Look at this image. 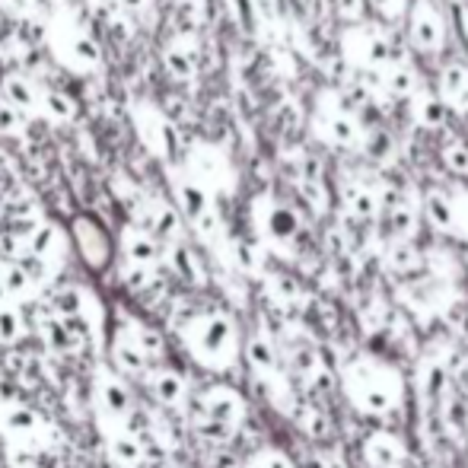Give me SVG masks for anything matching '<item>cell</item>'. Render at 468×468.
<instances>
[{
  "label": "cell",
  "instance_id": "cell-14",
  "mask_svg": "<svg viewBox=\"0 0 468 468\" xmlns=\"http://www.w3.org/2000/svg\"><path fill=\"white\" fill-rule=\"evenodd\" d=\"M370 4V10H373L380 20L386 22H402L405 13H408V4L411 0H366Z\"/></svg>",
  "mask_w": 468,
  "mask_h": 468
},
{
  "label": "cell",
  "instance_id": "cell-3",
  "mask_svg": "<svg viewBox=\"0 0 468 468\" xmlns=\"http://www.w3.org/2000/svg\"><path fill=\"white\" fill-rule=\"evenodd\" d=\"M315 134L335 150H357L366 144V131L360 125V118L354 115L335 93H325L322 103L315 105Z\"/></svg>",
  "mask_w": 468,
  "mask_h": 468
},
{
  "label": "cell",
  "instance_id": "cell-22",
  "mask_svg": "<svg viewBox=\"0 0 468 468\" xmlns=\"http://www.w3.org/2000/svg\"><path fill=\"white\" fill-rule=\"evenodd\" d=\"M258 4V10H274V4H278V0H255Z\"/></svg>",
  "mask_w": 468,
  "mask_h": 468
},
{
  "label": "cell",
  "instance_id": "cell-20",
  "mask_svg": "<svg viewBox=\"0 0 468 468\" xmlns=\"http://www.w3.org/2000/svg\"><path fill=\"white\" fill-rule=\"evenodd\" d=\"M459 26L462 32L468 29V0H459ZM465 45H468V36H465Z\"/></svg>",
  "mask_w": 468,
  "mask_h": 468
},
{
  "label": "cell",
  "instance_id": "cell-2",
  "mask_svg": "<svg viewBox=\"0 0 468 468\" xmlns=\"http://www.w3.org/2000/svg\"><path fill=\"white\" fill-rule=\"evenodd\" d=\"M402 26L411 52L424 54V58H439L449 48L453 26L443 10V0H411Z\"/></svg>",
  "mask_w": 468,
  "mask_h": 468
},
{
  "label": "cell",
  "instance_id": "cell-17",
  "mask_svg": "<svg viewBox=\"0 0 468 468\" xmlns=\"http://www.w3.org/2000/svg\"><path fill=\"white\" fill-rule=\"evenodd\" d=\"M22 131V115L13 103H0V134L7 138H16Z\"/></svg>",
  "mask_w": 468,
  "mask_h": 468
},
{
  "label": "cell",
  "instance_id": "cell-6",
  "mask_svg": "<svg viewBox=\"0 0 468 468\" xmlns=\"http://www.w3.org/2000/svg\"><path fill=\"white\" fill-rule=\"evenodd\" d=\"M408 112H411V121H414L421 131H443L449 115H453V109L439 99V93L433 87H427L424 93H417L414 99H408Z\"/></svg>",
  "mask_w": 468,
  "mask_h": 468
},
{
  "label": "cell",
  "instance_id": "cell-16",
  "mask_svg": "<svg viewBox=\"0 0 468 468\" xmlns=\"http://www.w3.org/2000/svg\"><path fill=\"white\" fill-rule=\"evenodd\" d=\"M150 227L156 230V233H163V236H172L179 230V217H176V211L169 205H156L154 207V220H150Z\"/></svg>",
  "mask_w": 468,
  "mask_h": 468
},
{
  "label": "cell",
  "instance_id": "cell-11",
  "mask_svg": "<svg viewBox=\"0 0 468 468\" xmlns=\"http://www.w3.org/2000/svg\"><path fill=\"white\" fill-rule=\"evenodd\" d=\"M439 156H443V166H447L449 176L468 179V144L465 140H449Z\"/></svg>",
  "mask_w": 468,
  "mask_h": 468
},
{
  "label": "cell",
  "instance_id": "cell-23",
  "mask_svg": "<svg viewBox=\"0 0 468 468\" xmlns=\"http://www.w3.org/2000/svg\"><path fill=\"white\" fill-rule=\"evenodd\" d=\"M32 4H48V0H32Z\"/></svg>",
  "mask_w": 468,
  "mask_h": 468
},
{
  "label": "cell",
  "instance_id": "cell-15",
  "mask_svg": "<svg viewBox=\"0 0 468 468\" xmlns=\"http://www.w3.org/2000/svg\"><path fill=\"white\" fill-rule=\"evenodd\" d=\"M230 7H233V13H236V20H239V26L246 32H255L258 29V4L255 0H230Z\"/></svg>",
  "mask_w": 468,
  "mask_h": 468
},
{
  "label": "cell",
  "instance_id": "cell-4",
  "mask_svg": "<svg viewBox=\"0 0 468 468\" xmlns=\"http://www.w3.org/2000/svg\"><path fill=\"white\" fill-rule=\"evenodd\" d=\"M433 89L453 109V115H468V61H443Z\"/></svg>",
  "mask_w": 468,
  "mask_h": 468
},
{
  "label": "cell",
  "instance_id": "cell-10",
  "mask_svg": "<svg viewBox=\"0 0 468 468\" xmlns=\"http://www.w3.org/2000/svg\"><path fill=\"white\" fill-rule=\"evenodd\" d=\"M179 205H182V211L188 213V217L201 220L207 213V191L201 188L198 182H179Z\"/></svg>",
  "mask_w": 468,
  "mask_h": 468
},
{
  "label": "cell",
  "instance_id": "cell-24",
  "mask_svg": "<svg viewBox=\"0 0 468 468\" xmlns=\"http://www.w3.org/2000/svg\"><path fill=\"white\" fill-rule=\"evenodd\" d=\"M455 4H459V0H455Z\"/></svg>",
  "mask_w": 468,
  "mask_h": 468
},
{
  "label": "cell",
  "instance_id": "cell-1",
  "mask_svg": "<svg viewBox=\"0 0 468 468\" xmlns=\"http://www.w3.org/2000/svg\"><path fill=\"white\" fill-rule=\"evenodd\" d=\"M341 52L347 64H354L360 73H370V77H380L386 67L405 58L389 29L370 26V22H354L341 32Z\"/></svg>",
  "mask_w": 468,
  "mask_h": 468
},
{
  "label": "cell",
  "instance_id": "cell-5",
  "mask_svg": "<svg viewBox=\"0 0 468 468\" xmlns=\"http://www.w3.org/2000/svg\"><path fill=\"white\" fill-rule=\"evenodd\" d=\"M376 80H380V87L386 89V96L392 103H408V99H414L417 93H424V89L430 87V83L424 80V73L417 71V67H411L408 58L386 67Z\"/></svg>",
  "mask_w": 468,
  "mask_h": 468
},
{
  "label": "cell",
  "instance_id": "cell-9",
  "mask_svg": "<svg viewBox=\"0 0 468 468\" xmlns=\"http://www.w3.org/2000/svg\"><path fill=\"white\" fill-rule=\"evenodd\" d=\"M42 105H45V112L54 118V121H73V118L80 115V105H77V99H71V96L61 93V89H45Z\"/></svg>",
  "mask_w": 468,
  "mask_h": 468
},
{
  "label": "cell",
  "instance_id": "cell-19",
  "mask_svg": "<svg viewBox=\"0 0 468 468\" xmlns=\"http://www.w3.org/2000/svg\"><path fill=\"white\" fill-rule=\"evenodd\" d=\"M4 280H7L10 290H26V284H29L26 271H20V268H7V271H4Z\"/></svg>",
  "mask_w": 468,
  "mask_h": 468
},
{
  "label": "cell",
  "instance_id": "cell-8",
  "mask_svg": "<svg viewBox=\"0 0 468 468\" xmlns=\"http://www.w3.org/2000/svg\"><path fill=\"white\" fill-rule=\"evenodd\" d=\"M58 52L64 54L67 61H73L77 67H96V64H99V58H103L99 45H96L89 36H83V32H71L67 45H64V48H58Z\"/></svg>",
  "mask_w": 468,
  "mask_h": 468
},
{
  "label": "cell",
  "instance_id": "cell-7",
  "mask_svg": "<svg viewBox=\"0 0 468 468\" xmlns=\"http://www.w3.org/2000/svg\"><path fill=\"white\" fill-rule=\"evenodd\" d=\"M4 99L13 103L20 112H32L42 96H38V89L32 87L29 77H22V73H10V77H4Z\"/></svg>",
  "mask_w": 468,
  "mask_h": 468
},
{
  "label": "cell",
  "instance_id": "cell-12",
  "mask_svg": "<svg viewBox=\"0 0 468 468\" xmlns=\"http://www.w3.org/2000/svg\"><path fill=\"white\" fill-rule=\"evenodd\" d=\"M128 258L138 264H146L156 258V242L144 233V230H128Z\"/></svg>",
  "mask_w": 468,
  "mask_h": 468
},
{
  "label": "cell",
  "instance_id": "cell-21",
  "mask_svg": "<svg viewBox=\"0 0 468 468\" xmlns=\"http://www.w3.org/2000/svg\"><path fill=\"white\" fill-rule=\"evenodd\" d=\"M118 4H121L125 10H140V7L146 4V0H118Z\"/></svg>",
  "mask_w": 468,
  "mask_h": 468
},
{
  "label": "cell",
  "instance_id": "cell-18",
  "mask_svg": "<svg viewBox=\"0 0 468 468\" xmlns=\"http://www.w3.org/2000/svg\"><path fill=\"white\" fill-rule=\"evenodd\" d=\"M52 242H54V230H52V227H36V233H32V242H29V249L36 252V255H42V252L52 249Z\"/></svg>",
  "mask_w": 468,
  "mask_h": 468
},
{
  "label": "cell",
  "instance_id": "cell-13",
  "mask_svg": "<svg viewBox=\"0 0 468 468\" xmlns=\"http://www.w3.org/2000/svg\"><path fill=\"white\" fill-rule=\"evenodd\" d=\"M166 67L176 80H191V77H195V61H191V54L182 52V48H169Z\"/></svg>",
  "mask_w": 468,
  "mask_h": 468
}]
</instances>
